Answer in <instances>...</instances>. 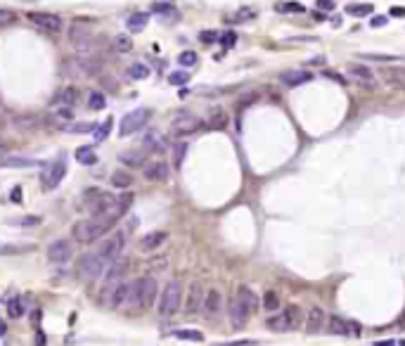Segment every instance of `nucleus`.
<instances>
[{
    "label": "nucleus",
    "instance_id": "nucleus-22",
    "mask_svg": "<svg viewBox=\"0 0 405 346\" xmlns=\"http://www.w3.org/2000/svg\"><path fill=\"white\" fill-rule=\"evenodd\" d=\"M349 76L356 79L360 86H365V88L377 86V83H374V71L370 69L367 64H349Z\"/></svg>",
    "mask_w": 405,
    "mask_h": 346
},
{
    "label": "nucleus",
    "instance_id": "nucleus-31",
    "mask_svg": "<svg viewBox=\"0 0 405 346\" xmlns=\"http://www.w3.org/2000/svg\"><path fill=\"white\" fill-rule=\"evenodd\" d=\"M111 185L117 190H128L133 185V173L131 171H126V168H119V171L111 173Z\"/></svg>",
    "mask_w": 405,
    "mask_h": 346
},
{
    "label": "nucleus",
    "instance_id": "nucleus-36",
    "mask_svg": "<svg viewBox=\"0 0 405 346\" xmlns=\"http://www.w3.org/2000/svg\"><path fill=\"white\" fill-rule=\"evenodd\" d=\"M88 107L93 111H102L104 107H107V97H104V93H100V90H93V93L88 95Z\"/></svg>",
    "mask_w": 405,
    "mask_h": 346
},
{
    "label": "nucleus",
    "instance_id": "nucleus-4",
    "mask_svg": "<svg viewBox=\"0 0 405 346\" xmlns=\"http://www.w3.org/2000/svg\"><path fill=\"white\" fill-rule=\"evenodd\" d=\"M109 268V263L102 259L100 254H83L76 263V275L86 282H95L104 275V270Z\"/></svg>",
    "mask_w": 405,
    "mask_h": 346
},
{
    "label": "nucleus",
    "instance_id": "nucleus-9",
    "mask_svg": "<svg viewBox=\"0 0 405 346\" xmlns=\"http://www.w3.org/2000/svg\"><path fill=\"white\" fill-rule=\"evenodd\" d=\"M199 128H202V119L190 114V111H183L171 121V135H176V138H187V135L197 133Z\"/></svg>",
    "mask_w": 405,
    "mask_h": 346
},
{
    "label": "nucleus",
    "instance_id": "nucleus-50",
    "mask_svg": "<svg viewBox=\"0 0 405 346\" xmlns=\"http://www.w3.org/2000/svg\"><path fill=\"white\" fill-rule=\"evenodd\" d=\"M315 5H318L322 12H332V10L336 8V3L334 0H315Z\"/></svg>",
    "mask_w": 405,
    "mask_h": 346
},
{
    "label": "nucleus",
    "instance_id": "nucleus-34",
    "mask_svg": "<svg viewBox=\"0 0 405 346\" xmlns=\"http://www.w3.org/2000/svg\"><path fill=\"white\" fill-rule=\"evenodd\" d=\"M147 19H149V15L147 12H133L131 17H128V22H126V26L131 29L133 33H140L145 26H147Z\"/></svg>",
    "mask_w": 405,
    "mask_h": 346
},
{
    "label": "nucleus",
    "instance_id": "nucleus-11",
    "mask_svg": "<svg viewBox=\"0 0 405 346\" xmlns=\"http://www.w3.org/2000/svg\"><path fill=\"white\" fill-rule=\"evenodd\" d=\"M64 176H67V161L60 157V159H55L52 164L45 166V171L40 173V183H43L45 190H55L57 185L62 183Z\"/></svg>",
    "mask_w": 405,
    "mask_h": 346
},
{
    "label": "nucleus",
    "instance_id": "nucleus-32",
    "mask_svg": "<svg viewBox=\"0 0 405 346\" xmlns=\"http://www.w3.org/2000/svg\"><path fill=\"white\" fill-rule=\"evenodd\" d=\"M74 157H76L78 164H83V166L97 164V154H95V147H90V145H86V147H78V150L74 152Z\"/></svg>",
    "mask_w": 405,
    "mask_h": 346
},
{
    "label": "nucleus",
    "instance_id": "nucleus-51",
    "mask_svg": "<svg viewBox=\"0 0 405 346\" xmlns=\"http://www.w3.org/2000/svg\"><path fill=\"white\" fill-rule=\"evenodd\" d=\"M199 40H202V43H216V40H218V33L216 31H202L199 33Z\"/></svg>",
    "mask_w": 405,
    "mask_h": 346
},
{
    "label": "nucleus",
    "instance_id": "nucleus-28",
    "mask_svg": "<svg viewBox=\"0 0 405 346\" xmlns=\"http://www.w3.org/2000/svg\"><path fill=\"white\" fill-rule=\"evenodd\" d=\"M206 126H209L211 131H223V128H227V111L223 109V107H213V109L209 111Z\"/></svg>",
    "mask_w": 405,
    "mask_h": 346
},
{
    "label": "nucleus",
    "instance_id": "nucleus-45",
    "mask_svg": "<svg viewBox=\"0 0 405 346\" xmlns=\"http://www.w3.org/2000/svg\"><path fill=\"white\" fill-rule=\"evenodd\" d=\"M109 128H111V119H107V121H102L100 126H95L93 135H95V142H102L107 135H109Z\"/></svg>",
    "mask_w": 405,
    "mask_h": 346
},
{
    "label": "nucleus",
    "instance_id": "nucleus-47",
    "mask_svg": "<svg viewBox=\"0 0 405 346\" xmlns=\"http://www.w3.org/2000/svg\"><path fill=\"white\" fill-rule=\"evenodd\" d=\"M64 131H69V133H90V131H95V124H69V126H64Z\"/></svg>",
    "mask_w": 405,
    "mask_h": 346
},
{
    "label": "nucleus",
    "instance_id": "nucleus-8",
    "mask_svg": "<svg viewBox=\"0 0 405 346\" xmlns=\"http://www.w3.org/2000/svg\"><path fill=\"white\" fill-rule=\"evenodd\" d=\"M124 247H126V230H114V235L107 237V240L102 242V247L97 249V254H100L102 259L111 266L117 259L124 256Z\"/></svg>",
    "mask_w": 405,
    "mask_h": 346
},
{
    "label": "nucleus",
    "instance_id": "nucleus-63",
    "mask_svg": "<svg viewBox=\"0 0 405 346\" xmlns=\"http://www.w3.org/2000/svg\"><path fill=\"white\" fill-rule=\"evenodd\" d=\"M5 332H8V325H5V323H3V320H0V337H3Z\"/></svg>",
    "mask_w": 405,
    "mask_h": 346
},
{
    "label": "nucleus",
    "instance_id": "nucleus-18",
    "mask_svg": "<svg viewBox=\"0 0 405 346\" xmlns=\"http://www.w3.org/2000/svg\"><path fill=\"white\" fill-rule=\"evenodd\" d=\"M128 270H131V259H126V256L117 259L107 270H104V287H111V284L121 282Z\"/></svg>",
    "mask_w": 405,
    "mask_h": 346
},
{
    "label": "nucleus",
    "instance_id": "nucleus-2",
    "mask_svg": "<svg viewBox=\"0 0 405 346\" xmlns=\"http://www.w3.org/2000/svg\"><path fill=\"white\" fill-rule=\"evenodd\" d=\"M117 204V195L102 192V190H86L78 199V211H88L93 216H107Z\"/></svg>",
    "mask_w": 405,
    "mask_h": 346
},
{
    "label": "nucleus",
    "instance_id": "nucleus-17",
    "mask_svg": "<svg viewBox=\"0 0 405 346\" xmlns=\"http://www.w3.org/2000/svg\"><path fill=\"white\" fill-rule=\"evenodd\" d=\"M74 254V247H71L69 240H55V242L47 247V261L50 263H67Z\"/></svg>",
    "mask_w": 405,
    "mask_h": 346
},
{
    "label": "nucleus",
    "instance_id": "nucleus-26",
    "mask_svg": "<svg viewBox=\"0 0 405 346\" xmlns=\"http://www.w3.org/2000/svg\"><path fill=\"white\" fill-rule=\"evenodd\" d=\"M78 102V88L76 86H64L60 93L52 97V104H60V107H74Z\"/></svg>",
    "mask_w": 405,
    "mask_h": 346
},
{
    "label": "nucleus",
    "instance_id": "nucleus-15",
    "mask_svg": "<svg viewBox=\"0 0 405 346\" xmlns=\"http://www.w3.org/2000/svg\"><path fill=\"white\" fill-rule=\"evenodd\" d=\"M29 22L36 24L38 29H43V31H52L57 33L60 29H62V17L60 15H52V12H29Z\"/></svg>",
    "mask_w": 405,
    "mask_h": 346
},
{
    "label": "nucleus",
    "instance_id": "nucleus-56",
    "mask_svg": "<svg viewBox=\"0 0 405 346\" xmlns=\"http://www.w3.org/2000/svg\"><path fill=\"white\" fill-rule=\"evenodd\" d=\"M17 223L19 225H36V223H40V218L38 216H26V218H19Z\"/></svg>",
    "mask_w": 405,
    "mask_h": 346
},
{
    "label": "nucleus",
    "instance_id": "nucleus-39",
    "mask_svg": "<svg viewBox=\"0 0 405 346\" xmlns=\"http://www.w3.org/2000/svg\"><path fill=\"white\" fill-rule=\"evenodd\" d=\"M8 313H10V318H22V315L26 313V306H24V301L19 299V297L8 301Z\"/></svg>",
    "mask_w": 405,
    "mask_h": 346
},
{
    "label": "nucleus",
    "instance_id": "nucleus-38",
    "mask_svg": "<svg viewBox=\"0 0 405 346\" xmlns=\"http://www.w3.org/2000/svg\"><path fill=\"white\" fill-rule=\"evenodd\" d=\"M128 76L135 81H142V79H147L149 76V67L147 64H142V62H133L131 67H128Z\"/></svg>",
    "mask_w": 405,
    "mask_h": 346
},
{
    "label": "nucleus",
    "instance_id": "nucleus-30",
    "mask_svg": "<svg viewBox=\"0 0 405 346\" xmlns=\"http://www.w3.org/2000/svg\"><path fill=\"white\" fill-rule=\"evenodd\" d=\"M0 166H3V168H31V166H38V159H31V157H5V159H0Z\"/></svg>",
    "mask_w": 405,
    "mask_h": 346
},
{
    "label": "nucleus",
    "instance_id": "nucleus-6",
    "mask_svg": "<svg viewBox=\"0 0 405 346\" xmlns=\"http://www.w3.org/2000/svg\"><path fill=\"white\" fill-rule=\"evenodd\" d=\"M299 323H301V308L299 306H287L284 311L275 313L273 318H268V327L273 332H289L299 327Z\"/></svg>",
    "mask_w": 405,
    "mask_h": 346
},
{
    "label": "nucleus",
    "instance_id": "nucleus-64",
    "mask_svg": "<svg viewBox=\"0 0 405 346\" xmlns=\"http://www.w3.org/2000/svg\"><path fill=\"white\" fill-rule=\"evenodd\" d=\"M396 346H405V339H400V341H398V344Z\"/></svg>",
    "mask_w": 405,
    "mask_h": 346
},
{
    "label": "nucleus",
    "instance_id": "nucleus-60",
    "mask_svg": "<svg viewBox=\"0 0 405 346\" xmlns=\"http://www.w3.org/2000/svg\"><path fill=\"white\" fill-rule=\"evenodd\" d=\"M36 346H45V334H43V332L36 334Z\"/></svg>",
    "mask_w": 405,
    "mask_h": 346
},
{
    "label": "nucleus",
    "instance_id": "nucleus-21",
    "mask_svg": "<svg viewBox=\"0 0 405 346\" xmlns=\"http://www.w3.org/2000/svg\"><path fill=\"white\" fill-rule=\"evenodd\" d=\"M166 240H168V235H166L164 230H154V233H147V235L138 242V249L145 254H154L159 247H164Z\"/></svg>",
    "mask_w": 405,
    "mask_h": 346
},
{
    "label": "nucleus",
    "instance_id": "nucleus-44",
    "mask_svg": "<svg viewBox=\"0 0 405 346\" xmlns=\"http://www.w3.org/2000/svg\"><path fill=\"white\" fill-rule=\"evenodd\" d=\"M275 10H277V12H282V15H289V12H296V15H301L306 8L301 5V3H280V5H275Z\"/></svg>",
    "mask_w": 405,
    "mask_h": 346
},
{
    "label": "nucleus",
    "instance_id": "nucleus-1",
    "mask_svg": "<svg viewBox=\"0 0 405 346\" xmlns=\"http://www.w3.org/2000/svg\"><path fill=\"white\" fill-rule=\"evenodd\" d=\"M114 225H117V223H114L111 218H107V216H90V218H86V220L74 223L71 237L81 244H93L95 240H100V237L107 235Z\"/></svg>",
    "mask_w": 405,
    "mask_h": 346
},
{
    "label": "nucleus",
    "instance_id": "nucleus-24",
    "mask_svg": "<svg viewBox=\"0 0 405 346\" xmlns=\"http://www.w3.org/2000/svg\"><path fill=\"white\" fill-rule=\"evenodd\" d=\"M249 318H251V311L237 297H233V301H230V320H233V325L235 327H244L249 323Z\"/></svg>",
    "mask_w": 405,
    "mask_h": 346
},
{
    "label": "nucleus",
    "instance_id": "nucleus-59",
    "mask_svg": "<svg viewBox=\"0 0 405 346\" xmlns=\"http://www.w3.org/2000/svg\"><path fill=\"white\" fill-rule=\"evenodd\" d=\"M10 197H12V202H22V188H15Z\"/></svg>",
    "mask_w": 405,
    "mask_h": 346
},
{
    "label": "nucleus",
    "instance_id": "nucleus-55",
    "mask_svg": "<svg viewBox=\"0 0 405 346\" xmlns=\"http://www.w3.org/2000/svg\"><path fill=\"white\" fill-rule=\"evenodd\" d=\"M185 150H187L185 142H180L178 147H176V164L178 166H180V161H183V157H185Z\"/></svg>",
    "mask_w": 405,
    "mask_h": 346
},
{
    "label": "nucleus",
    "instance_id": "nucleus-19",
    "mask_svg": "<svg viewBox=\"0 0 405 346\" xmlns=\"http://www.w3.org/2000/svg\"><path fill=\"white\" fill-rule=\"evenodd\" d=\"M168 173H171V168H168L164 159H152L149 164L142 166V176L152 183H164L168 178Z\"/></svg>",
    "mask_w": 405,
    "mask_h": 346
},
{
    "label": "nucleus",
    "instance_id": "nucleus-25",
    "mask_svg": "<svg viewBox=\"0 0 405 346\" xmlns=\"http://www.w3.org/2000/svg\"><path fill=\"white\" fill-rule=\"evenodd\" d=\"M382 76L391 88L405 90V69L403 67H386V69H382Z\"/></svg>",
    "mask_w": 405,
    "mask_h": 346
},
{
    "label": "nucleus",
    "instance_id": "nucleus-58",
    "mask_svg": "<svg viewBox=\"0 0 405 346\" xmlns=\"http://www.w3.org/2000/svg\"><path fill=\"white\" fill-rule=\"evenodd\" d=\"M382 24H386V17H372L370 26H382Z\"/></svg>",
    "mask_w": 405,
    "mask_h": 346
},
{
    "label": "nucleus",
    "instance_id": "nucleus-49",
    "mask_svg": "<svg viewBox=\"0 0 405 346\" xmlns=\"http://www.w3.org/2000/svg\"><path fill=\"white\" fill-rule=\"evenodd\" d=\"M15 22H17V15L12 10L0 8V26H10V24H15Z\"/></svg>",
    "mask_w": 405,
    "mask_h": 346
},
{
    "label": "nucleus",
    "instance_id": "nucleus-12",
    "mask_svg": "<svg viewBox=\"0 0 405 346\" xmlns=\"http://www.w3.org/2000/svg\"><path fill=\"white\" fill-rule=\"evenodd\" d=\"M204 294H206L204 284L192 282L190 287H187V294L183 297V311H185L187 315L199 313V311H202V304H204Z\"/></svg>",
    "mask_w": 405,
    "mask_h": 346
},
{
    "label": "nucleus",
    "instance_id": "nucleus-29",
    "mask_svg": "<svg viewBox=\"0 0 405 346\" xmlns=\"http://www.w3.org/2000/svg\"><path fill=\"white\" fill-rule=\"evenodd\" d=\"M327 330L336 337H349L351 334V323H346L339 315H327Z\"/></svg>",
    "mask_w": 405,
    "mask_h": 346
},
{
    "label": "nucleus",
    "instance_id": "nucleus-52",
    "mask_svg": "<svg viewBox=\"0 0 405 346\" xmlns=\"http://www.w3.org/2000/svg\"><path fill=\"white\" fill-rule=\"evenodd\" d=\"M235 40H237V36H235L233 31H227V33H223V36H220V43H223L225 47H233Z\"/></svg>",
    "mask_w": 405,
    "mask_h": 346
},
{
    "label": "nucleus",
    "instance_id": "nucleus-62",
    "mask_svg": "<svg viewBox=\"0 0 405 346\" xmlns=\"http://www.w3.org/2000/svg\"><path fill=\"white\" fill-rule=\"evenodd\" d=\"M391 15L393 17H405V8H393L391 10Z\"/></svg>",
    "mask_w": 405,
    "mask_h": 346
},
{
    "label": "nucleus",
    "instance_id": "nucleus-46",
    "mask_svg": "<svg viewBox=\"0 0 405 346\" xmlns=\"http://www.w3.org/2000/svg\"><path fill=\"white\" fill-rule=\"evenodd\" d=\"M168 83L171 86H185V83H190V74L187 71H171L168 74Z\"/></svg>",
    "mask_w": 405,
    "mask_h": 346
},
{
    "label": "nucleus",
    "instance_id": "nucleus-16",
    "mask_svg": "<svg viewBox=\"0 0 405 346\" xmlns=\"http://www.w3.org/2000/svg\"><path fill=\"white\" fill-rule=\"evenodd\" d=\"M304 323H306V332H308V334H318V332H322L327 327V313L320 306H311L306 311Z\"/></svg>",
    "mask_w": 405,
    "mask_h": 346
},
{
    "label": "nucleus",
    "instance_id": "nucleus-3",
    "mask_svg": "<svg viewBox=\"0 0 405 346\" xmlns=\"http://www.w3.org/2000/svg\"><path fill=\"white\" fill-rule=\"evenodd\" d=\"M183 308V284L178 280H173L159 292V299H156V313L161 318H171Z\"/></svg>",
    "mask_w": 405,
    "mask_h": 346
},
{
    "label": "nucleus",
    "instance_id": "nucleus-23",
    "mask_svg": "<svg viewBox=\"0 0 405 346\" xmlns=\"http://www.w3.org/2000/svg\"><path fill=\"white\" fill-rule=\"evenodd\" d=\"M280 81L287 88H296V86H304V83L313 81V74L306 69H289V71H282L280 74Z\"/></svg>",
    "mask_w": 405,
    "mask_h": 346
},
{
    "label": "nucleus",
    "instance_id": "nucleus-13",
    "mask_svg": "<svg viewBox=\"0 0 405 346\" xmlns=\"http://www.w3.org/2000/svg\"><path fill=\"white\" fill-rule=\"evenodd\" d=\"M138 282V290H140V308H149L154 306L156 299H159V282H156L152 275H145Z\"/></svg>",
    "mask_w": 405,
    "mask_h": 346
},
{
    "label": "nucleus",
    "instance_id": "nucleus-27",
    "mask_svg": "<svg viewBox=\"0 0 405 346\" xmlns=\"http://www.w3.org/2000/svg\"><path fill=\"white\" fill-rule=\"evenodd\" d=\"M235 297H237V299H240L244 306L249 308L251 313H254V311L258 308V297H256V292L251 290L249 284H237V292H235Z\"/></svg>",
    "mask_w": 405,
    "mask_h": 346
},
{
    "label": "nucleus",
    "instance_id": "nucleus-20",
    "mask_svg": "<svg viewBox=\"0 0 405 346\" xmlns=\"http://www.w3.org/2000/svg\"><path fill=\"white\" fill-rule=\"evenodd\" d=\"M131 284H133V282H126V280H121V282H117V284H111V287H107V290H109V297H107V306H109V308H121V306H126V299H128Z\"/></svg>",
    "mask_w": 405,
    "mask_h": 346
},
{
    "label": "nucleus",
    "instance_id": "nucleus-54",
    "mask_svg": "<svg viewBox=\"0 0 405 346\" xmlns=\"http://www.w3.org/2000/svg\"><path fill=\"white\" fill-rule=\"evenodd\" d=\"M251 17H256V10H251V8H244L237 12V22H242V19H251Z\"/></svg>",
    "mask_w": 405,
    "mask_h": 346
},
{
    "label": "nucleus",
    "instance_id": "nucleus-42",
    "mask_svg": "<svg viewBox=\"0 0 405 346\" xmlns=\"http://www.w3.org/2000/svg\"><path fill=\"white\" fill-rule=\"evenodd\" d=\"M197 62H199V55H197L195 50H185V52H180V55H178V64H180V67H195Z\"/></svg>",
    "mask_w": 405,
    "mask_h": 346
},
{
    "label": "nucleus",
    "instance_id": "nucleus-57",
    "mask_svg": "<svg viewBox=\"0 0 405 346\" xmlns=\"http://www.w3.org/2000/svg\"><path fill=\"white\" fill-rule=\"evenodd\" d=\"M149 266H152V268H156V270H161V268H166V259H164V256H159V259L149 261Z\"/></svg>",
    "mask_w": 405,
    "mask_h": 346
},
{
    "label": "nucleus",
    "instance_id": "nucleus-14",
    "mask_svg": "<svg viewBox=\"0 0 405 346\" xmlns=\"http://www.w3.org/2000/svg\"><path fill=\"white\" fill-rule=\"evenodd\" d=\"M69 43L76 47V50L86 52V50H90V45H93V31H90L88 26H83V24H71Z\"/></svg>",
    "mask_w": 405,
    "mask_h": 346
},
{
    "label": "nucleus",
    "instance_id": "nucleus-33",
    "mask_svg": "<svg viewBox=\"0 0 405 346\" xmlns=\"http://www.w3.org/2000/svg\"><path fill=\"white\" fill-rule=\"evenodd\" d=\"M119 159L124 161L126 166H145V152H140V150H128V152H121L119 154Z\"/></svg>",
    "mask_w": 405,
    "mask_h": 346
},
{
    "label": "nucleus",
    "instance_id": "nucleus-35",
    "mask_svg": "<svg viewBox=\"0 0 405 346\" xmlns=\"http://www.w3.org/2000/svg\"><path fill=\"white\" fill-rule=\"evenodd\" d=\"M374 8H372V3H353V5H346V15L351 17H367V15H372Z\"/></svg>",
    "mask_w": 405,
    "mask_h": 346
},
{
    "label": "nucleus",
    "instance_id": "nucleus-40",
    "mask_svg": "<svg viewBox=\"0 0 405 346\" xmlns=\"http://www.w3.org/2000/svg\"><path fill=\"white\" fill-rule=\"evenodd\" d=\"M263 308L265 311H277L280 308V297H277L275 290H268L263 294Z\"/></svg>",
    "mask_w": 405,
    "mask_h": 346
},
{
    "label": "nucleus",
    "instance_id": "nucleus-37",
    "mask_svg": "<svg viewBox=\"0 0 405 346\" xmlns=\"http://www.w3.org/2000/svg\"><path fill=\"white\" fill-rule=\"evenodd\" d=\"M111 45H114L117 52H131L133 50V38L131 36H126V33H119V36H114Z\"/></svg>",
    "mask_w": 405,
    "mask_h": 346
},
{
    "label": "nucleus",
    "instance_id": "nucleus-41",
    "mask_svg": "<svg viewBox=\"0 0 405 346\" xmlns=\"http://www.w3.org/2000/svg\"><path fill=\"white\" fill-rule=\"evenodd\" d=\"M173 337L185 339V341H202L204 334L199 330H176V332H173Z\"/></svg>",
    "mask_w": 405,
    "mask_h": 346
},
{
    "label": "nucleus",
    "instance_id": "nucleus-61",
    "mask_svg": "<svg viewBox=\"0 0 405 346\" xmlns=\"http://www.w3.org/2000/svg\"><path fill=\"white\" fill-rule=\"evenodd\" d=\"M377 346H396V341L393 339H382V341H374Z\"/></svg>",
    "mask_w": 405,
    "mask_h": 346
},
{
    "label": "nucleus",
    "instance_id": "nucleus-53",
    "mask_svg": "<svg viewBox=\"0 0 405 346\" xmlns=\"http://www.w3.org/2000/svg\"><path fill=\"white\" fill-rule=\"evenodd\" d=\"M145 147H152V150H159V138L154 133L145 135Z\"/></svg>",
    "mask_w": 405,
    "mask_h": 346
},
{
    "label": "nucleus",
    "instance_id": "nucleus-43",
    "mask_svg": "<svg viewBox=\"0 0 405 346\" xmlns=\"http://www.w3.org/2000/svg\"><path fill=\"white\" fill-rule=\"evenodd\" d=\"M363 60H370V62H400V55H379V52H365L360 55Z\"/></svg>",
    "mask_w": 405,
    "mask_h": 346
},
{
    "label": "nucleus",
    "instance_id": "nucleus-7",
    "mask_svg": "<svg viewBox=\"0 0 405 346\" xmlns=\"http://www.w3.org/2000/svg\"><path fill=\"white\" fill-rule=\"evenodd\" d=\"M149 117H152V111H149L147 107H138V109L128 111V114L121 119L119 133L124 135V138H128V135H133V133H138V131H142V128L147 126Z\"/></svg>",
    "mask_w": 405,
    "mask_h": 346
},
{
    "label": "nucleus",
    "instance_id": "nucleus-48",
    "mask_svg": "<svg viewBox=\"0 0 405 346\" xmlns=\"http://www.w3.org/2000/svg\"><path fill=\"white\" fill-rule=\"evenodd\" d=\"M15 126H22V128H38L40 121L36 117H17L15 119Z\"/></svg>",
    "mask_w": 405,
    "mask_h": 346
},
{
    "label": "nucleus",
    "instance_id": "nucleus-10",
    "mask_svg": "<svg viewBox=\"0 0 405 346\" xmlns=\"http://www.w3.org/2000/svg\"><path fill=\"white\" fill-rule=\"evenodd\" d=\"M223 292L218 287H209L206 294H204V304H202V315L209 318V320H216L220 313H223Z\"/></svg>",
    "mask_w": 405,
    "mask_h": 346
},
{
    "label": "nucleus",
    "instance_id": "nucleus-5",
    "mask_svg": "<svg viewBox=\"0 0 405 346\" xmlns=\"http://www.w3.org/2000/svg\"><path fill=\"white\" fill-rule=\"evenodd\" d=\"M67 74L76 76V79H93L102 71V60L100 57H74V60H67Z\"/></svg>",
    "mask_w": 405,
    "mask_h": 346
}]
</instances>
